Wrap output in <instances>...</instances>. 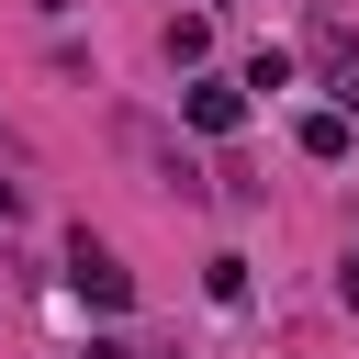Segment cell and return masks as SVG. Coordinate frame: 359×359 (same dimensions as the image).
Here are the masks:
<instances>
[{
  "mask_svg": "<svg viewBox=\"0 0 359 359\" xmlns=\"http://www.w3.org/2000/svg\"><path fill=\"white\" fill-rule=\"evenodd\" d=\"M90 359H135V348H123V337H90Z\"/></svg>",
  "mask_w": 359,
  "mask_h": 359,
  "instance_id": "cell-6",
  "label": "cell"
},
{
  "mask_svg": "<svg viewBox=\"0 0 359 359\" xmlns=\"http://www.w3.org/2000/svg\"><path fill=\"white\" fill-rule=\"evenodd\" d=\"M67 292H79L90 314H123V303H135V269H123L101 236H67Z\"/></svg>",
  "mask_w": 359,
  "mask_h": 359,
  "instance_id": "cell-1",
  "label": "cell"
},
{
  "mask_svg": "<svg viewBox=\"0 0 359 359\" xmlns=\"http://www.w3.org/2000/svg\"><path fill=\"white\" fill-rule=\"evenodd\" d=\"M180 112H191L202 135H236V123H247V90H236V79H191V90H180Z\"/></svg>",
  "mask_w": 359,
  "mask_h": 359,
  "instance_id": "cell-2",
  "label": "cell"
},
{
  "mask_svg": "<svg viewBox=\"0 0 359 359\" xmlns=\"http://www.w3.org/2000/svg\"><path fill=\"white\" fill-rule=\"evenodd\" d=\"M348 146H359V123H348V112H303V157H314V168H337Z\"/></svg>",
  "mask_w": 359,
  "mask_h": 359,
  "instance_id": "cell-3",
  "label": "cell"
},
{
  "mask_svg": "<svg viewBox=\"0 0 359 359\" xmlns=\"http://www.w3.org/2000/svg\"><path fill=\"white\" fill-rule=\"evenodd\" d=\"M337 303H348V314H359V247H348V258H337Z\"/></svg>",
  "mask_w": 359,
  "mask_h": 359,
  "instance_id": "cell-5",
  "label": "cell"
},
{
  "mask_svg": "<svg viewBox=\"0 0 359 359\" xmlns=\"http://www.w3.org/2000/svg\"><path fill=\"white\" fill-rule=\"evenodd\" d=\"M213 56V22H168V67H202Z\"/></svg>",
  "mask_w": 359,
  "mask_h": 359,
  "instance_id": "cell-4",
  "label": "cell"
},
{
  "mask_svg": "<svg viewBox=\"0 0 359 359\" xmlns=\"http://www.w3.org/2000/svg\"><path fill=\"white\" fill-rule=\"evenodd\" d=\"M337 112H348V123H359V79H348V90H337Z\"/></svg>",
  "mask_w": 359,
  "mask_h": 359,
  "instance_id": "cell-7",
  "label": "cell"
}]
</instances>
